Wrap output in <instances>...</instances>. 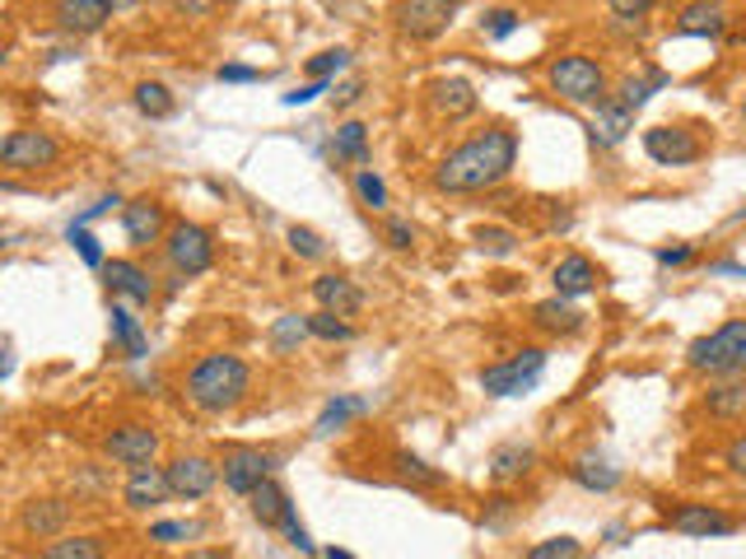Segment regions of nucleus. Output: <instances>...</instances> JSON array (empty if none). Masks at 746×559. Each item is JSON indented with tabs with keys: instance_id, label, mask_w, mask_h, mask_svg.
Wrapping results in <instances>:
<instances>
[{
	"instance_id": "10",
	"label": "nucleus",
	"mask_w": 746,
	"mask_h": 559,
	"mask_svg": "<svg viewBox=\"0 0 746 559\" xmlns=\"http://www.w3.org/2000/svg\"><path fill=\"white\" fill-rule=\"evenodd\" d=\"M103 452L112 457L117 467H154V457H160V429L150 425H117L108 438H103Z\"/></svg>"
},
{
	"instance_id": "53",
	"label": "nucleus",
	"mask_w": 746,
	"mask_h": 559,
	"mask_svg": "<svg viewBox=\"0 0 746 559\" xmlns=\"http://www.w3.org/2000/svg\"><path fill=\"white\" fill-rule=\"evenodd\" d=\"M360 94H364V79H345V85H337V103H341V108H350Z\"/></svg>"
},
{
	"instance_id": "51",
	"label": "nucleus",
	"mask_w": 746,
	"mask_h": 559,
	"mask_svg": "<svg viewBox=\"0 0 746 559\" xmlns=\"http://www.w3.org/2000/svg\"><path fill=\"white\" fill-rule=\"evenodd\" d=\"M654 256H658V266H685V262L695 256V248H691V243H677V248H658Z\"/></svg>"
},
{
	"instance_id": "5",
	"label": "nucleus",
	"mask_w": 746,
	"mask_h": 559,
	"mask_svg": "<svg viewBox=\"0 0 746 559\" xmlns=\"http://www.w3.org/2000/svg\"><path fill=\"white\" fill-rule=\"evenodd\" d=\"M546 373V350L541 346H523L514 359H500V364L481 369V387L485 396H527Z\"/></svg>"
},
{
	"instance_id": "48",
	"label": "nucleus",
	"mask_w": 746,
	"mask_h": 559,
	"mask_svg": "<svg viewBox=\"0 0 746 559\" xmlns=\"http://www.w3.org/2000/svg\"><path fill=\"white\" fill-rule=\"evenodd\" d=\"M215 75H220V85H252V79H262V70H257V66H239V62L220 66Z\"/></svg>"
},
{
	"instance_id": "16",
	"label": "nucleus",
	"mask_w": 746,
	"mask_h": 559,
	"mask_svg": "<svg viewBox=\"0 0 746 559\" xmlns=\"http://www.w3.org/2000/svg\"><path fill=\"white\" fill-rule=\"evenodd\" d=\"M103 285H108V294H122V298H131V304H141V308L154 304L150 271L127 262V256H112V262H103Z\"/></svg>"
},
{
	"instance_id": "59",
	"label": "nucleus",
	"mask_w": 746,
	"mask_h": 559,
	"mask_svg": "<svg viewBox=\"0 0 746 559\" xmlns=\"http://www.w3.org/2000/svg\"><path fill=\"white\" fill-rule=\"evenodd\" d=\"M728 224H746V206H742V210H737V215L728 219Z\"/></svg>"
},
{
	"instance_id": "55",
	"label": "nucleus",
	"mask_w": 746,
	"mask_h": 559,
	"mask_svg": "<svg viewBox=\"0 0 746 559\" xmlns=\"http://www.w3.org/2000/svg\"><path fill=\"white\" fill-rule=\"evenodd\" d=\"M14 373V350H0V377Z\"/></svg>"
},
{
	"instance_id": "49",
	"label": "nucleus",
	"mask_w": 746,
	"mask_h": 559,
	"mask_svg": "<svg viewBox=\"0 0 746 559\" xmlns=\"http://www.w3.org/2000/svg\"><path fill=\"white\" fill-rule=\"evenodd\" d=\"M117 206H122V196H117V191H112V196H98V201H94V206H89V210H85L80 219H70V224H80V229H85V224H94V219H103V215H112Z\"/></svg>"
},
{
	"instance_id": "22",
	"label": "nucleus",
	"mask_w": 746,
	"mask_h": 559,
	"mask_svg": "<svg viewBox=\"0 0 746 559\" xmlns=\"http://www.w3.org/2000/svg\"><path fill=\"white\" fill-rule=\"evenodd\" d=\"M569 481L583 485L588 494H612L621 485V467H612L602 452H579L569 462Z\"/></svg>"
},
{
	"instance_id": "57",
	"label": "nucleus",
	"mask_w": 746,
	"mask_h": 559,
	"mask_svg": "<svg viewBox=\"0 0 746 559\" xmlns=\"http://www.w3.org/2000/svg\"><path fill=\"white\" fill-rule=\"evenodd\" d=\"M569 224H574V215H569V210H556V215H551V229H569Z\"/></svg>"
},
{
	"instance_id": "56",
	"label": "nucleus",
	"mask_w": 746,
	"mask_h": 559,
	"mask_svg": "<svg viewBox=\"0 0 746 559\" xmlns=\"http://www.w3.org/2000/svg\"><path fill=\"white\" fill-rule=\"evenodd\" d=\"M187 559H229V550H210V546H206V550H191Z\"/></svg>"
},
{
	"instance_id": "34",
	"label": "nucleus",
	"mask_w": 746,
	"mask_h": 559,
	"mask_svg": "<svg viewBox=\"0 0 746 559\" xmlns=\"http://www.w3.org/2000/svg\"><path fill=\"white\" fill-rule=\"evenodd\" d=\"M43 559H103V541L98 536H56L47 541Z\"/></svg>"
},
{
	"instance_id": "45",
	"label": "nucleus",
	"mask_w": 746,
	"mask_h": 559,
	"mask_svg": "<svg viewBox=\"0 0 746 559\" xmlns=\"http://www.w3.org/2000/svg\"><path fill=\"white\" fill-rule=\"evenodd\" d=\"M201 527L196 523H154L150 527V541L154 546H178V541H187V536H196Z\"/></svg>"
},
{
	"instance_id": "38",
	"label": "nucleus",
	"mask_w": 746,
	"mask_h": 559,
	"mask_svg": "<svg viewBox=\"0 0 746 559\" xmlns=\"http://www.w3.org/2000/svg\"><path fill=\"white\" fill-rule=\"evenodd\" d=\"M476 248L485 256H514L518 252V233L514 229H500V224H485L476 229Z\"/></svg>"
},
{
	"instance_id": "47",
	"label": "nucleus",
	"mask_w": 746,
	"mask_h": 559,
	"mask_svg": "<svg viewBox=\"0 0 746 559\" xmlns=\"http://www.w3.org/2000/svg\"><path fill=\"white\" fill-rule=\"evenodd\" d=\"M387 248H397V252H406V248H416V229L406 224V219H387Z\"/></svg>"
},
{
	"instance_id": "54",
	"label": "nucleus",
	"mask_w": 746,
	"mask_h": 559,
	"mask_svg": "<svg viewBox=\"0 0 746 559\" xmlns=\"http://www.w3.org/2000/svg\"><path fill=\"white\" fill-rule=\"evenodd\" d=\"M710 271H714V275H742V280H746V266H737V262H714Z\"/></svg>"
},
{
	"instance_id": "44",
	"label": "nucleus",
	"mask_w": 746,
	"mask_h": 559,
	"mask_svg": "<svg viewBox=\"0 0 746 559\" xmlns=\"http://www.w3.org/2000/svg\"><path fill=\"white\" fill-rule=\"evenodd\" d=\"M281 531H285V541L299 550V555H312V550H318V546H312V536H308V527L299 523V513H294V504H289V513L281 517Z\"/></svg>"
},
{
	"instance_id": "2",
	"label": "nucleus",
	"mask_w": 746,
	"mask_h": 559,
	"mask_svg": "<svg viewBox=\"0 0 746 559\" xmlns=\"http://www.w3.org/2000/svg\"><path fill=\"white\" fill-rule=\"evenodd\" d=\"M248 387H252V369L239 354H206L187 373V402L206 415L233 410L248 396Z\"/></svg>"
},
{
	"instance_id": "50",
	"label": "nucleus",
	"mask_w": 746,
	"mask_h": 559,
	"mask_svg": "<svg viewBox=\"0 0 746 559\" xmlns=\"http://www.w3.org/2000/svg\"><path fill=\"white\" fill-rule=\"evenodd\" d=\"M723 462H728V471H733V475H746V429L733 438L728 448H723Z\"/></svg>"
},
{
	"instance_id": "46",
	"label": "nucleus",
	"mask_w": 746,
	"mask_h": 559,
	"mask_svg": "<svg viewBox=\"0 0 746 559\" xmlns=\"http://www.w3.org/2000/svg\"><path fill=\"white\" fill-rule=\"evenodd\" d=\"M612 14L621 19V24H635V29H644V24H649V14H654V6H649V0H639V6H630V0H616V6H612Z\"/></svg>"
},
{
	"instance_id": "32",
	"label": "nucleus",
	"mask_w": 746,
	"mask_h": 559,
	"mask_svg": "<svg viewBox=\"0 0 746 559\" xmlns=\"http://www.w3.org/2000/svg\"><path fill=\"white\" fill-rule=\"evenodd\" d=\"M331 150H337V158H350V164H369V127L364 122H341Z\"/></svg>"
},
{
	"instance_id": "12",
	"label": "nucleus",
	"mask_w": 746,
	"mask_h": 559,
	"mask_svg": "<svg viewBox=\"0 0 746 559\" xmlns=\"http://www.w3.org/2000/svg\"><path fill=\"white\" fill-rule=\"evenodd\" d=\"M667 527L681 531V536H700V541H710V536H733L737 517L723 513L718 504H677V508H667Z\"/></svg>"
},
{
	"instance_id": "52",
	"label": "nucleus",
	"mask_w": 746,
	"mask_h": 559,
	"mask_svg": "<svg viewBox=\"0 0 746 559\" xmlns=\"http://www.w3.org/2000/svg\"><path fill=\"white\" fill-rule=\"evenodd\" d=\"M331 85H318V79H308L304 89H294V94H285V108H304V103H312L318 94H327Z\"/></svg>"
},
{
	"instance_id": "8",
	"label": "nucleus",
	"mask_w": 746,
	"mask_h": 559,
	"mask_svg": "<svg viewBox=\"0 0 746 559\" xmlns=\"http://www.w3.org/2000/svg\"><path fill=\"white\" fill-rule=\"evenodd\" d=\"M276 452H262V448H229L224 452V462H220V481L224 490L233 494H252L262 481H271L276 475Z\"/></svg>"
},
{
	"instance_id": "9",
	"label": "nucleus",
	"mask_w": 746,
	"mask_h": 559,
	"mask_svg": "<svg viewBox=\"0 0 746 559\" xmlns=\"http://www.w3.org/2000/svg\"><path fill=\"white\" fill-rule=\"evenodd\" d=\"M644 154L662 168H685L704 154V140L691 127H649L644 131Z\"/></svg>"
},
{
	"instance_id": "28",
	"label": "nucleus",
	"mask_w": 746,
	"mask_h": 559,
	"mask_svg": "<svg viewBox=\"0 0 746 559\" xmlns=\"http://www.w3.org/2000/svg\"><path fill=\"white\" fill-rule=\"evenodd\" d=\"M364 410H369L364 396H331V402L322 406V415L312 419V434H318V438H331L337 429H345L350 419H360Z\"/></svg>"
},
{
	"instance_id": "42",
	"label": "nucleus",
	"mask_w": 746,
	"mask_h": 559,
	"mask_svg": "<svg viewBox=\"0 0 746 559\" xmlns=\"http://www.w3.org/2000/svg\"><path fill=\"white\" fill-rule=\"evenodd\" d=\"M66 243L85 256V266H103V262H108V256H103V243H98V238H94L89 229H80V224H66Z\"/></svg>"
},
{
	"instance_id": "3",
	"label": "nucleus",
	"mask_w": 746,
	"mask_h": 559,
	"mask_svg": "<svg viewBox=\"0 0 746 559\" xmlns=\"http://www.w3.org/2000/svg\"><path fill=\"white\" fill-rule=\"evenodd\" d=\"M685 364L704 377H746V317H728L685 350Z\"/></svg>"
},
{
	"instance_id": "24",
	"label": "nucleus",
	"mask_w": 746,
	"mask_h": 559,
	"mask_svg": "<svg viewBox=\"0 0 746 559\" xmlns=\"http://www.w3.org/2000/svg\"><path fill=\"white\" fill-rule=\"evenodd\" d=\"M429 103H435L443 117H471L481 98H476V89H471V79L443 75V79H435V85H429Z\"/></svg>"
},
{
	"instance_id": "43",
	"label": "nucleus",
	"mask_w": 746,
	"mask_h": 559,
	"mask_svg": "<svg viewBox=\"0 0 746 559\" xmlns=\"http://www.w3.org/2000/svg\"><path fill=\"white\" fill-rule=\"evenodd\" d=\"M285 238H289V252H294V256H304V262H318V256L327 252L322 238L312 233V229H304V224H294Z\"/></svg>"
},
{
	"instance_id": "1",
	"label": "nucleus",
	"mask_w": 746,
	"mask_h": 559,
	"mask_svg": "<svg viewBox=\"0 0 746 559\" xmlns=\"http://www.w3.org/2000/svg\"><path fill=\"white\" fill-rule=\"evenodd\" d=\"M518 164V135L508 127H490L481 135L462 140L458 150H448L435 168V187L448 196H467V191H485L504 183Z\"/></svg>"
},
{
	"instance_id": "27",
	"label": "nucleus",
	"mask_w": 746,
	"mask_h": 559,
	"mask_svg": "<svg viewBox=\"0 0 746 559\" xmlns=\"http://www.w3.org/2000/svg\"><path fill=\"white\" fill-rule=\"evenodd\" d=\"M704 410L714 419H742L746 415V377H723L718 387L704 392Z\"/></svg>"
},
{
	"instance_id": "39",
	"label": "nucleus",
	"mask_w": 746,
	"mask_h": 559,
	"mask_svg": "<svg viewBox=\"0 0 746 559\" xmlns=\"http://www.w3.org/2000/svg\"><path fill=\"white\" fill-rule=\"evenodd\" d=\"M527 559H583V541L579 536H546L527 550Z\"/></svg>"
},
{
	"instance_id": "36",
	"label": "nucleus",
	"mask_w": 746,
	"mask_h": 559,
	"mask_svg": "<svg viewBox=\"0 0 746 559\" xmlns=\"http://www.w3.org/2000/svg\"><path fill=\"white\" fill-rule=\"evenodd\" d=\"M350 66V52L345 47H327V52H318V56H308V75L318 79V85H331L341 70Z\"/></svg>"
},
{
	"instance_id": "26",
	"label": "nucleus",
	"mask_w": 746,
	"mask_h": 559,
	"mask_svg": "<svg viewBox=\"0 0 746 559\" xmlns=\"http://www.w3.org/2000/svg\"><path fill=\"white\" fill-rule=\"evenodd\" d=\"M533 322L541 327V331H551V336H574L579 327H583V313L569 304V298H541V304L533 308Z\"/></svg>"
},
{
	"instance_id": "20",
	"label": "nucleus",
	"mask_w": 746,
	"mask_h": 559,
	"mask_svg": "<svg viewBox=\"0 0 746 559\" xmlns=\"http://www.w3.org/2000/svg\"><path fill=\"white\" fill-rule=\"evenodd\" d=\"M630 131H635V112L625 108V103H616L612 94H606V103L593 108V122H588V135H593V145L612 150V145H621V140L630 135Z\"/></svg>"
},
{
	"instance_id": "17",
	"label": "nucleus",
	"mask_w": 746,
	"mask_h": 559,
	"mask_svg": "<svg viewBox=\"0 0 746 559\" xmlns=\"http://www.w3.org/2000/svg\"><path fill=\"white\" fill-rule=\"evenodd\" d=\"M312 298H318V313L331 317H355L364 308V289L350 275H318L312 280Z\"/></svg>"
},
{
	"instance_id": "58",
	"label": "nucleus",
	"mask_w": 746,
	"mask_h": 559,
	"mask_svg": "<svg viewBox=\"0 0 746 559\" xmlns=\"http://www.w3.org/2000/svg\"><path fill=\"white\" fill-rule=\"evenodd\" d=\"M327 559H355V555H350V550H337V546H331V550H327Z\"/></svg>"
},
{
	"instance_id": "23",
	"label": "nucleus",
	"mask_w": 746,
	"mask_h": 559,
	"mask_svg": "<svg viewBox=\"0 0 746 559\" xmlns=\"http://www.w3.org/2000/svg\"><path fill=\"white\" fill-rule=\"evenodd\" d=\"M66 523H70L66 498H29L24 513H19V527H24L29 536H62Z\"/></svg>"
},
{
	"instance_id": "61",
	"label": "nucleus",
	"mask_w": 746,
	"mask_h": 559,
	"mask_svg": "<svg viewBox=\"0 0 746 559\" xmlns=\"http://www.w3.org/2000/svg\"><path fill=\"white\" fill-rule=\"evenodd\" d=\"M0 66H6V47H0Z\"/></svg>"
},
{
	"instance_id": "40",
	"label": "nucleus",
	"mask_w": 746,
	"mask_h": 559,
	"mask_svg": "<svg viewBox=\"0 0 746 559\" xmlns=\"http://www.w3.org/2000/svg\"><path fill=\"white\" fill-rule=\"evenodd\" d=\"M523 29V14L518 10H508V6H500V10H485V19H481V33L485 37H495V43H504L508 33H518Z\"/></svg>"
},
{
	"instance_id": "29",
	"label": "nucleus",
	"mask_w": 746,
	"mask_h": 559,
	"mask_svg": "<svg viewBox=\"0 0 746 559\" xmlns=\"http://www.w3.org/2000/svg\"><path fill=\"white\" fill-rule=\"evenodd\" d=\"M248 498H252V517H257L262 527H281V517L289 513V494L281 490L276 475H271V481H262Z\"/></svg>"
},
{
	"instance_id": "21",
	"label": "nucleus",
	"mask_w": 746,
	"mask_h": 559,
	"mask_svg": "<svg viewBox=\"0 0 746 559\" xmlns=\"http://www.w3.org/2000/svg\"><path fill=\"white\" fill-rule=\"evenodd\" d=\"M52 19L62 33H98L112 19V6L108 0H62L52 10Z\"/></svg>"
},
{
	"instance_id": "35",
	"label": "nucleus",
	"mask_w": 746,
	"mask_h": 559,
	"mask_svg": "<svg viewBox=\"0 0 746 559\" xmlns=\"http://www.w3.org/2000/svg\"><path fill=\"white\" fill-rule=\"evenodd\" d=\"M135 108H141L145 117H154V122H160V117H168V112H173L168 85H160V79H141V85H135Z\"/></svg>"
},
{
	"instance_id": "14",
	"label": "nucleus",
	"mask_w": 746,
	"mask_h": 559,
	"mask_svg": "<svg viewBox=\"0 0 746 559\" xmlns=\"http://www.w3.org/2000/svg\"><path fill=\"white\" fill-rule=\"evenodd\" d=\"M551 285H556V298H569V304H574V298L593 294L602 285V266L593 262V256H583V252H569V256L556 262Z\"/></svg>"
},
{
	"instance_id": "11",
	"label": "nucleus",
	"mask_w": 746,
	"mask_h": 559,
	"mask_svg": "<svg viewBox=\"0 0 746 559\" xmlns=\"http://www.w3.org/2000/svg\"><path fill=\"white\" fill-rule=\"evenodd\" d=\"M164 475H168V494L173 498H206L215 485H220V467L210 462V457H196V452H187V457H173V462L164 467Z\"/></svg>"
},
{
	"instance_id": "15",
	"label": "nucleus",
	"mask_w": 746,
	"mask_h": 559,
	"mask_svg": "<svg viewBox=\"0 0 746 559\" xmlns=\"http://www.w3.org/2000/svg\"><path fill=\"white\" fill-rule=\"evenodd\" d=\"M122 229L135 248H150V243H160V238H168V215L154 196H141V201L122 206Z\"/></svg>"
},
{
	"instance_id": "60",
	"label": "nucleus",
	"mask_w": 746,
	"mask_h": 559,
	"mask_svg": "<svg viewBox=\"0 0 746 559\" xmlns=\"http://www.w3.org/2000/svg\"><path fill=\"white\" fill-rule=\"evenodd\" d=\"M742 122H746V89H742Z\"/></svg>"
},
{
	"instance_id": "4",
	"label": "nucleus",
	"mask_w": 746,
	"mask_h": 559,
	"mask_svg": "<svg viewBox=\"0 0 746 559\" xmlns=\"http://www.w3.org/2000/svg\"><path fill=\"white\" fill-rule=\"evenodd\" d=\"M546 85H551L556 98H564V103H574V108H602L606 103V70L602 62H593V56H583V52H564L556 56L551 66H546Z\"/></svg>"
},
{
	"instance_id": "31",
	"label": "nucleus",
	"mask_w": 746,
	"mask_h": 559,
	"mask_svg": "<svg viewBox=\"0 0 746 559\" xmlns=\"http://www.w3.org/2000/svg\"><path fill=\"white\" fill-rule=\"evenodd\" d=\"M392 467H397L402 481L420 485V490H439V485H448V475H443V471H435L429 462H420V457H416V452H406V448L392 452Z\"/></svg>"
},
{
	"instance_id": "30",
	"label": "nucleus",
	"mask_w": 746,
	"mask_h": 559,
	"mask_svg": "<svg viewBox=\"0 0 746 559\" xmlns=\"http://www.w3.org/2000/svg\"><path fill=\"white\" fill-rule=\"evenodd\" d=\"M108 331H112V341L127 350V359H145L150 354V341H145V331H141V322L122 308V304H112V313H108Z\"/></svg>"
},
{
	"instance_id": "18",
	"label": "nucleus",
	"mask_w": 746,
	"mask_h": 559,
	"mask_svg": "<svg viewBox=\"0 0 746 559\" xmlns=\"http://www.w3.org/2000/svg\"><path fill=\"white\" fill-rule=\"evenodd\" d=\"M164 498H173V494H168V475H164V467H135V471L127 475L122 504H127L131 513H150V508H160Z\"/></svg>"
},
{
	"instance_id": "6",
	"label": "nucleus",
	"mask_w": 746,
	"mask_h": 559,
	"mask_svg": "<svg viewBox=\"0 0 746 559\" xmlns=\"http://www.w3.org/2000/svg\"><path fill=\"white\" fill-rule=\"evenodd\" d=\"M164 256H168V266L178 271L183 280L191 275H206L215 266V238L206 224H191V219H183V224H173L168 238H164Z\"/></svg>"
},
{
	"instance_id": "19",
	"label": "nucleus",
	"mask_w": 746,
	"mask_h": 559,
	"mask_svg": "<svg viewBox=\"0 0 746 559\" xmlns=\"http://www.w3.org/2000/svg\"><path fill=\"white\" fill-rule=\"evenodd\" d=\"M672 33H681V37H723L728 33V6H710V0H700V6H681L672 14Z\"/></svg>"
},
{
	"instance_id": "7",
	"label": "nucleus",
	"mask_w": 746,
	"mask_h": 559,
	"mask_svg": "<svg viewBox=\"0 0 746 559\" xmlns=\"http://www.w3.org/2000/svg\"><path fill=\"white\" fill-rule=\"evenodd\" d=\"M62 158V140L52 131H10L0 135V164L19 168V173H37V168H52Z\"/></svg>"
},
{
	"instance_id": "33",
	"label": "nucleus",
	"mask_w": 746,
	"mask_h": 559,
	"mask_svg": "<svg viewBox=\"0 0 746 559\" xmlns=\"http://www.w3.org/2000/svg\"><path fill=\"white\" fill-rule=\"evenodd\" d=\"M304 341H308V317H299V313L276 317V327H271V350H276V354H294Z\"/></svg>"
},
{
	"instance_id": "41",
	"label": "nucleus",
	"mask_w": 746,
	"mask_h": 559,
	"mask_svg": "<svg viewBox=\"0 0 746 559\" xmlns=\"http://www.w3.org/2000/svg\"><path fill=\"white\" fill-rule=\"evenodd\" d=\"M355 196H360L369 210H383V206H387V183H383V177L373 173V168H360V173H355Z\"/></svg>"
},
{
	"instance_id": "13",
	"label": "nucleus",
	"mask_w": 746,
	"mask_h": 559,
	"mask_svg": "<svg viewBox=\"0 0 746 559\" xmlns=\"http://www.w3.org/2000/svg\"><path fill=\"white\" fill-rule=\"evenodd\" d=\"M453 14L458 6H448V0H410V6H397V29L406 37H416V43H429V37L448 33Z\"/></svg>"
},
{
	"instance_id": "37",
	"label": "nucleus",
	"mask_w": 746,
	"mask_h": 559,
	"mask_svg": "<svg viewBox=\"0 0 746 559\" xmlns=\"http://www.w3.org/2000/svg\"><path fill=\"white\" fill-rule=\"evenodd\" d=\"M308 336H318V341H355V327L345 322V317H331V313H312L308 317Z\"/></svg>"
},
{
	"instance_id": "25",
	"label": "nucleus",
	"mask_w": 746,
	"mask_h": 559,
	"mask_svg": "<svg viewBox=\"0 0 746 559\" xmlns=\"http://www.w3.org/2000/svg\"><path fill=\"white\" fill-rule=\"evenodd\" d=\"M533 462H537V452L527 448V443H504V448L490 452V481H495V485L523 481V475L533 471Z\"/></svg>"
}]
</instances>
